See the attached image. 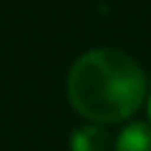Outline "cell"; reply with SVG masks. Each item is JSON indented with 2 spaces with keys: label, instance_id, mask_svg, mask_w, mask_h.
Segmentation results:
<instances>
[{
  "label": "cell",
  "instance_id": "7a4b0ae2",
  "mask_svg": "<svg viewBox=\"0 0 151 151\" xmlns=\"http://www.w3.org/2000/svg\"><path fill=\"white\" fill-rule=\"evenodd\" d=\"M116 151H151V124H131L121 131Z\"/></svg>",
  "mask_w": 151,
  "mask_h": 151
},
{
  "label": "cell",
  "instance_id": "3957f363",
  "mask_svg": "<svg viewBox=\"0 0 151 151\" xmlns=\"http://www.w3.org/2000/svg\"><path fill=\"white\" fill-rule=\"evenodd\" d=\"M70 151H108V136L106 131L96 126L76 129L70 136Z\"/></svg>",
  "mask_w": 151,
  "mask_h": 151
},
{
  "label": "cell",
  "instance_id": "277c9868",
  "mask_svg": "<svg viewBox=\"0 0 151 151\" xmlns=\"http://www.w3.org/2000/svg\"><path fill=\"white\" fill-rule=\"evenodd\" d=\"M149 119H151V98H149Z\"/></svg>",
  "mask_w": 151,
  "mask_h": 151
},
{
  "label": "cell",
  "instance_id": "6da1fadb",
  "mask_svg": "<svg viewBox=\"0 0 151 151\" xmlns=\"http://www.w3.org/2000/svg\"><path fill=\"white\" fill-rule=\"evenodd\" d=\"M144 70L121 50L93 48L70 65V106L96 124H119L134 116L144 103Z\"/></svg>",
  "mask_w": 151,
  "mask_h": 151
}]
</instances>
